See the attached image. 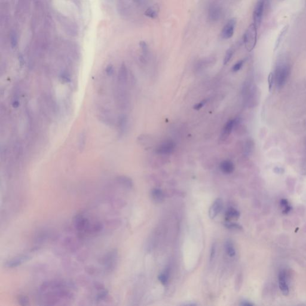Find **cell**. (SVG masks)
Instances as JSON below:
<instances>
[{"label": "cell", "mask_w": 306, "mask_h": 306, "mask_svg": "<svg viewBox=\"0 0 306 306\" xmlns=\"http://www.w3.org/2000/svg\"><path fill=\"white\" fill-rule=\"evenodd\" d=\"M241 304L242 306H252L253 305L252 303H250V301H245H245H242V303H241V304Z\"/></svg>", "instance_id": "obj_36"}, {"label": "cell", "mask_w": 306, "mask_h": 306, "mask_svg": "<svg viewBox=\"0 0 306 306\" xmlns=\"http://www.w3.org/2000/svg\"><path fill=\"white\" fill-rule=\"evenodd\" d=\"M118 260V251L117 250H110L100 259V263L108 272L112 271L116 267Z\"/></svg>", "instance_id": "obj_2"}, {"label": "cell", "mask_w": 306, "mask_h": 306, "mask_svg": "<svg viewBox=\"0 0 306 306\" xmlns=\"http://www.w3.org/2000/svg\"><path fill=\"white\" fill-rule=\"evenodd\" d=\"M31 259V257L28 255H22L17 256L7 261L4 264V266L9 268H13L27 262Z\"/></svg>", "instance_id": "obj_6"}, {"label": "cell", "mask_w": 306, "mask_h": 306, "mask_svg": "<svg viewBox=\"0 0 306 306\" xmlns=\"http://www.w3.org/2000/svg\"><path fill=\"white\" fill-rule=\"evenodd\" d=\"M289 75V68L286 65L279 66L276 70L275 78L277 86L281 87L286 83Z\"/></svg>", "instance_id": "obj_4"}, {"label": "cell", "mask_w": 306, "mask_h": 306, "mask_svg": "<svg viewBox=\"0 0 306 306\" xmlns=\"http://www.w3.org/2000/svg\"><path fill=\"white\" fill-rule=\"evenodd\" d=\"M220 168L221 172L225 174H231L235 170L234 163L228 160H224L220 165Z\"/></svg>", "instance_id": "obj_13"}, {"label": "cell", "mask_w": 306, "mask_h": 306, "mask_svg": "<svg viewBox=\"0 0 306 306\" xmlns=\"http://www.w3.org/2000/svg\"><path fill=\"white\" fill-rule=\"evenodd\" d=\"M238 121H239L238 119H234V120H230L227 122L222 130L221 139L222 140H225L230 136L234 127L236 125Z\"/></svg>", "instance_id": "obj_11"}, {"label": "cell", "mask_w": 306, "mask_h": 306, "mask_svg": "<svg viewBox=\"0 0 306 306\" xmlns=\"http://www.w3.org/2000/svg\"><path fill=\"white\" fill-rule=\"evenodd\" d=\"M224 248L226 252V253L230 257H233L236 255V250L235 248L234 247V245L231 241L230 240H228L225 242V245H224Z\"/></svg>", "instance_id": "obj_20"}, {"label": "cell", "mask_w": 306, "mask_h": 306, "mask_svg": "<svg viewBox=\"0 0 306 306\" xmlns=\"http://www.w3.org/2000/svg\"><path fill=\"white\" fill-rule=\"evenodd\" d=\"M139 45H140V47L142 49L144 57H146L147 56H148V53H149V50H148V47L147 43L145 42H140L139 43Z\"/></svg>", "instance_id": "obj_30"}, {"label": "cell", "mask_w": 306, "mask_h": 306, "mask_svg": "<svg viewBox=\"0 0 306 306\" xmlns=\"http://www.w3.org/2000/svg\"><path fill=\"white\" fill-rule=\"evenodd\" d=\"M159 281L163 285H166L169 280V271L166 270L164 272L162 273L158 277Z\"/></svg>", "instance_id": "obj_26"}, {"label": "cell", "mask_w": 306, "mask_h": 306, "mask_svg": "<svg viewBox=\"0 0 306 306\" xmlns=\"http://www.w3.org/2000/svg\"><path fill=\"white\" fill-rule=\"evenodd\" d=\"M216 248H217V246H216V244L215 243H213L212 246V248H211V250H210V261L214 258L215 257V253H216Z\"/></svg>", "instance_id": "obj_34"}, {"label": "cell", "mask_w": 306, "mask_h": 306, "mask_svg": "<svg viewBox=\"0 0 306 306\" xmlns=\"http://www.w3.org/2000/svg\"><path fill=\"white\" fill-rule=\"evenodd\" d=\"M159 13V7L157 4H154L150 7L144 13V14L150 19H156Z\"/></svg>", "instance_id": "obj_15"}, {"label": "cell", "mask_w": 306, "mask_h": 306, "mask_svg": "<svg viewBox=\"0 0 306 306\" xmlns=\"http://www.w3.org/2000/svg\"><path fill=\"white\" fill-rule=\"evenodd\" d=\"M97 291L99 292L96 297V300L97 301H101L104 300L108 295V291L104 287H101L100 285L99 286V288L97 289Z\"/></svg>", "instance_id": "obj_21"}, {"label": "cell", "mask_w": 306, "mask_h": 306, "mask_svg": "<svg viewBox=\"0 0 306 306\" xmlns=\"http://www.w3.org/2000/svg\"><path fill=\"white\" fill-rule=\"evenodd\" d=\"M127 81V71L125 64H123L121 65V67L118 72V75L117 78L118 85L126 86Z\"/></svg>", "instance_id": "obj_12"}, {"label": "cell", "mask_w": 306, "mask_h": 306, "mask_svg": "<svg viewBox=\"0 0 306 306\" xmlns=\"http://www.w3.org/2000/svg\"><path fill=\"white\" fill-rule=\"evenodd\" d=\"M233 53H234V50L233 48H230L229 49H228L227 50L225 56H224V65L227 64L230 62V60H231L232 56L233 55Z\"/></svg>", "instance_id": "obj_25"}, {"label": "cell", "mask_w": 306, "mask_h": 306, "mask_svg": "<svg viewBox=\"0 0 306 306\" xmlns=\"http://www.w3.org/2000/svg\"><path fill=\"white\" fill-rule=\"evenodd\" d=\"M257 40V28L253 24H250L244 34L243 41L246 49L250 52L255 48Z\"/></svg>", "instance_id": "obj_1"}, {"label": "cell", "mask_w": 306, "mask_h": 306, "mask_svg": "<svg viewBox=\"0 0 306 306\" xmlns=\"http://www.w3.org/2000/svg\"><path fill=\"white\" fill-rule=\"evenodd\" d=\"M133 1H134L135 2H136L137 3H139V2H140V0H133Z\"/></svg>", "instance_id": "obj_37"}, {"label": "cell", "mask_w": 306, "mask_h": 306, "mask_svg": "<svg viewBox=\"0 0 306 306\" xmlns=\"http://www.w3.org/2000/svg\"><path fill=\"white\" fill-rule=\"evenodd\" d=\"M280 206L283 208L282 213L283 214H288L292 209L291 205L286 199H282L280 201Z\"/></svg>", "instance_id": "obj_23"}, {"label": "cell", "mask_w": 306, "mask_h": 306, "mask_svg": "<svg viewBox=\"0 0 306 306\" xmlns=\"http://www.w3.org/2000/svg\"><path fill=\"white\" fill-rule=\"evenodd\" d=\"M127 125V118L126 115H122L118 121V128L119 132L122 135L124 132H125L126 129Z\"/></svg>", "instance_id": "obj_22"}, {"label": "cell", "mask_w": 306, "mask_h": 306, "mask_svg": "<svg viewBox=\"0 0 306 306\" xmlns=\"http://www.w3.org/2000/svg\"><path fill=\"white\" fill-rule=\"evenodd\" d=\"M288 29H289V25H286L282 29V30L280 31L278 37L277 38V40L276 41V42H275V51L276 50L279 46H280L281 43L283 41L285 36H286V34H287L288 32Z\"/></svg>", "instance_id": "obj_17"}, {"label": "cell", "mask_w": 306, "mask_h": 306, "mask_svg": "<svg viewBox=\"0 0 306 306\" xmlns=\"http://www.w3.org/2000/svg\"><path fill=\"white\" fill-rule=\"evenodd\" d=\"M113 71H114V70H113V67L112 65H109L106 69V72H107L108 75H112L113 73Z\"/></svg>", "instance_id": "obj_35"}, {"label": "cell", "mask_w": 306, "mask_h": 306, "mask_svg": "<svg viewBox=\"0 0 306 306\" xmlns=\"http://www.w3.org/2000/svg\"><path fill=\"white\" fill-rule=\"evenodd\" d=\"M207 102H208V99H204V100H202L201 102H200L199 103H197V104H195L193 107V108L195 110H199L203 107H204L205 105V104L207 103Z\"/></svg>", "instance_id": "obj_33"}, {"label": "cell", "mask_w": 306, "mask_h": 306, "mask_svg": "<svg viewBox=\"0 0 306 306\" xmlns=\"http://www.w3.org/2000/svg\"><path fill=\"white\" fill-rule=\"evenodd\" d=\"M17 302L21 306H28L29 304V300L28 297L24 295H20L17 297Z\"/></svg>", "instance_id": "obj_27"}, {"label": "cell", "mask_w": 306, "mask_h": 306, "mask_svg": "<svg viewBox=\"0 0 306 306\" xmlns=\"http://www.w3.org/2000/svg\"><path fill=\"white\" fill-rule=\"evenodd\" d=\"M151 199L155 203H160L163 202L165 195L162 190L159 188H154L151 193Z\"/></svg>", "instance_id": "obj_14"}, {"label": "cell", "mask_w": 306, "mask_h": 306, "mask_svg": "<svg viewBox=\"0 0 306 306\" xmlns=\"http://www.w3.org/2000/svg\"><path fill=\"white\" fill-rule=\"evenodd\" d=\"M240 217V212L234 208H230L225 213V220L230 221L232 220H237Z\"/></svg>", "instance_id": "obj_18"}, {"label": "cell", "mask_w": 306, "mask_h": 306, "mask_svg": "<svg viewBox=\"0 0 306 306\" xmlns=\"http://www.w3.org/2000/svg\"><path fill=\"white\" fill-rule=\"evenodd\" d=\"M220 16V10L218 7L215 6H212L209 10V19L212 21H217L218 20Z\"/></svg>", "instance_id": "obj_19"}, {"label": "cell", "mask_w": 306, "mask_h": 306, "mask_svg": "<svg viewBox=\"0 0 306 306\" xmlns=\"http://www.w3.org/2000/svg\"><path fill=\"white\" fill-rule=\"evenodd\" d=\"M224 225L228 229H231V230H242L243 228L241 225H240L239 224H236V223H230V222H227V223H225L224 224Z\"/></svg>", "instance_id": "obj_28"}, {"label": "cell", "mask_w": 306, "mask_h": 306, "mask_svg": "<svg viewBox=\"0 0 306 306\" xmlns=\"http://www.w3.org/2000/svg\"><path fill=\"white\" fill-rule=\"evenodd\" d=\"M223 201L221 199H216L210 206L209 210V215L211 219L215 218L223 209Z\"/></svg>", "instance_id": "obj_10"}, {"label": "cell", "mask_w": 306, "mask_h": 306, "mask_svg": "<svg viewBox=\"0 0 306 306\" xmlns=\"http://www.w3.org/2000/svg\"><path fill=\"white\" fill-rule=\"evenodd\" d=\"M236 25V19L232 18L230 19L222 29V31L221 32V38L223 39H229L231 38L234 34Z\"/></svg>", "instance_id": "obj_8"}, {"label": "cell", "mask_w": 306, "mask_h": 306, "mask_svg": "<svg viewBox=\"0 0 306 306\" xmlns=\"http://www.w3.org/2000/svg\"><path fill=\"white\" fill-rule=\"evenodd\" d=\"M10 41H11L12 47L13 48L16 47V46H17V37L16 34L14 32H12V34H11V35H10Z\"/></svg>", "instance_id": "obj_31"}, {"label": "cell", "mask_w": 306, "mask_h": 306, "mask_svg": "<svg viewBox=\"0 0 306 306\" xmlns=\"http://www.w3.org/2000/svg\"><path fill=\"white\" fill-rule=\"evenodd\" d=\"M116 180L118 183L126 188L131 189L133 187V181L130 178L126 176H119L117 177Z\"/></svg>", "instance_id": "obj_16"}, {"label": "cell", "mask_w": 306, "mask_h": 306, "mask_svg": "<svg viewBox=\"0 0 306 306\" xmlns=\"http://www.w3.org/2000/svg\"><path fill=\"white\" fill-rule=\"evenodd\" d=\"M264 9V0H259L254 9L253 13V24L258 29L260 28L263 16V12Z\"/></svg>", "instance_id": "obj_5"}, {"label": "cell", "mask_w": 306, "mask_h": 306, "mask_svg": "<svg viewBox=\"0 0 306 306\" xmlns=\"http://www.w3.org/2000/svg\"><path fill=\"white\" fill-rule=\"evenodd\" d=\"M175 148V144L172 140H166L161 143L156 149L155 153L161 155H168L173 153Z\"/></svg>", "instance_id": "obj_7"}, {"label": "cell", "mask_w": 306, "mask_h": 306, "mask_svg": "<svg viewBox=\"0 0 306 306\" xmlns=\"http://www.w3.org/2000/svg\"><path fill=\"white\" fill-rule=\"evenodd\" d=\"M243 64H244V60H241L239 61L238 62H237L236 64L233 67L232 71L235 72L239 71V70L242 68V67H243Z\"/></svg>", "instance_id": "obj_32"}, {"label": "cell", "mask_w": 306, "mask_h": 306, "mask_svg": "<svg viewBox=\"0 0 306 306\" xmlns=\"http://www.w3.org/2000/svg\"><path fill=\"white\" fill-rule=\"evenodd\" d=\"M86 135H85L84 132H83L80 135V139H79V144H78V147H79V150L80 151H83L84 148L85 144H86Z\"/></svg>", "instance_id": "obj_29"}, {"label": "cell", "mask_w": 306, "mask_h": 306, "mask_svg": "<svg viewBox=\"0 0 306 306\" xmlns=\"http://www.w3.org/2000/svg\"><path fill=\"white\" fill-rule=\"evenodd\" d=\"M275 82V74L272 72H271L269 73L268 76V90L270 92H271L273 90Z\"/></svg>", "instance_id": "obj_24"}, {"label": "cell", "mask_w": 306, "mask_h": 306, "mask_svg": "<svg viewBox=\"0 0 306 306\" xmlns=\"http://www.w3.org/2000/svg\"><path fill=\"white\" fill-rule=\"evenodd\" d=\"M279 286L281 292L285 296L288 295L290 292L289 286L286 281V273L283 270L280 271L279 274Z\"/></svg>", "instance_id": "obj_9"}, {"label": "cell", "mask_w": 306, "mask_h": 306, "mask_svg": "<svg viewBox=\"0 0 306 306\" xmlns=\"http://www.w3.org/2000/svg\"><path fill=\"white\" fill-rule=\"evenodd\" d=\"M74 224L75 229L80 234L89 233L92 226L88 219L82 214H78L74 217Z\"/></svg>", "instance_id": "obj_3"}]
</instances>
